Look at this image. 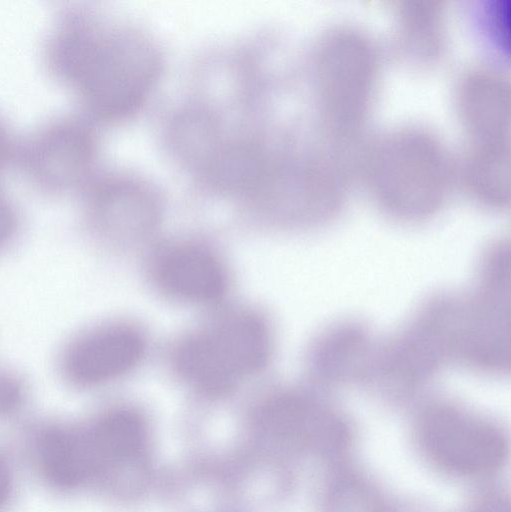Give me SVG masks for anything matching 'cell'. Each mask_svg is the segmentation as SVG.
Wrapping results in <instances>:
<instances>
[{
  "mask_svg": "<svg viewBox=\"0 0 511 512\" xmlns=\"http://www.w3.org/2000/svg\"><path fill=\"white\" fill-rule=\"evenodd\" d=\"M60 64L92 110L106 118L134 112L153 87L161 67L154 42L124 24H89L61 39Z\"/></svg>",
  "mask_w": 511,
  "mask_h": 512,
  "instance_id": "obj_1",
  "label": "cell"
},
{
  "mask_svg": "<svg viewBox=\"0 0 511 512\" xmlns=\"http://www.w3.org/2000/svg\"><path fill=\"white\" fill-rule=\"evenodd\" d=\"M369 190L387 212L406 220L434 213L448 191L453 166L429 129L404 125L375 138L364 158Z\"/></svg>",
  "mask_w": 511,
  "mask_h": 512,
  "instance_id": "obj_2",
  "label": "cell"
},
{
  "mask_svg": "<svg viewBox=\"0 0 511 512\" xmlns=\"http://www.w3.org/2000/svg\"><path fill=\"white\" fill-rule=\"evenodd\" d=\"M315 64L325 128L336 141L350 140L371 102L377 64L374 46L358 28L338 26L322 37Z\"/></svg>",
  "mask_w": 511,
  "mask_h": 512,
  "instance_id": "obj_3",
  "label": "cell"
},
{
  "mask_svg": "<svg viewBox=\"0 0 511 512\" xmlns=\"http://www.w3.org/2000/svg\"><path fill=\"white\" fill-rule=\"evenodd\" d=\"M269 354L265 322L252 313L238 312L181 342L175 362L180 374L198 390L221 395L259 371Z\"/></svg>",
  "mask_w": 511,
  "mask_h": 512,
  "instance_id": "obj_4",
  "label": "cell"
},
{
  "mask_svg": "<svg viewBox=\"0 0 511 512\" xmlns=\"http://www.w3.org/2000/svg\"><path fill=\"white\" fill-rule=\"evenodd\" d=\"M417 439L432 462L458 475L493 471L508 451L507 440L497 426L450 402H436L422 411Z\"/></svg>",
  "mask_w": 511,
  "mask_h": 512,
  "instance_id": "obj_5",
  "label": "cell"
},
{
  "mask_svg": "<svg viewBox=\"0 0 511 512\" xmlns=\"http://www.w3.org/2000/svg\"><path fill=\"white\" fill-rule=\"evenodd\" d=\"M341 170L332 160L317 156L268 159L251 193L282 219L314 224L340 208L344 185Z\"/></svg>",
  "mask_w": 511,
  "mask_h": 512,
  "instance_id": "obj_6",
  "label": "cell"
},
{
  "mask_svg": "<svg viewBox=\"0 0 511 512\" xmlns=\"http://www.w3.org/2000/svg\"><path fill=\"white\" fill-rule=\"evenodd\" d=\"M456 104L469 142L510 143L511 85L505 75L471 69L458 82Z\"/></svg>",
  "mask_w": 511,
  "mask_h": 512,
  "instance_id": "obj_7",
  "label": "cell"
},
{
  "mask_svg": "<svg viewBox=\"0 0 511 512\" xmlns=\"http://www.w3.org/2000/svg\"><path fill=\"white\" fill-rule=\"evenodd\" d=\"M144 349L143 337L130 327L100 329L72 344L64 358V370L79 385L104 383L132 369Z\"/></svg>",
  "mask_w": 511,
  "mask_h": 512,
  "instance_id": "obj_8",
  "label": "cell"
},
{
  "mask_svg": "<svg viewBox=\"0 0 511 512\" xmlns=\"http://www.w3.org/2000/svg\"><path fill=\"white\" fill-rule=\"evenodd\" d=\"M380 340L362 324L337 323L315 341L314 372L330 383L373 382Z\"/></svg>",
  "mask_w": 511,
  "mask_h": 512,
  "instance_id": "obj_9",
  "label": "cell"
},
{
  "mask_svg": "<svg viewBox=\"0 0 511 512\" xmlns=\"http://www.w3.org/2000/svg\"><path fill=\"white\" fill-rule=\"evenodd\" d=\"M93 470V483L107 481L142 460L147 443L141 417L126 409L109 411L83 427Z\"/></svg>",
  "mask_w": 511,
  "mask_h": 512,
  "instance_id": "obj_10",
  "label": "cell"
},
{
  "mask_svg": "<svg viewBox=\"0 0 511 512\" xmlns=\"http://www.w3.org/2000/svg\"><path fill=\"white\" fill-rule=\"evenodd\" d=\"M41 478L61 493L90 485V472L81 427L48 425L39 430L32 444Z\"/></svg>",
  "mask_w": 511,
  "mask_h": 512,
  "instance_id": "obj_11",
  "label": "cell"
},
{
  "mask_svg": "<svg viewBox=\"0 0 511 512\" xmlns=\"http://www.w3.org/2000/svg\"><path fill=\"white\" fill-rule=\"evenodd\" d=\"M160 285L169 293L194 302H211L226 291L227 277L210 252L183 246L167 253L157 268Z\"/></svg>",
  "mask_w": 511,
  "mask_h": 512,
  "instance_id": "obj_12",
  "label": "cell"
},
{
  "mask_svg": "<svg viewBox=\"0 0 511 512\" xmlns=\"http://www.w3.org/2000/svg\"><path fill=\"white\" fill-rule=\"evenodd\" d=\"M459 170L467 189L483 203L497 207L509 203L510 143L468 142Z\"/></svg>",
  "mask_w": 511,
  "mask_h": 512,
  "instance_id": "obj_13",
  "label": "cell"
},
{
  "mask_svg": "<svg viewBox=\"0 0 511 512\" xmlns=\"http://www.w3.org/2000/svg\"><path fill=\"white\" fill-rule=\"evenodd\" d=\"M36 168L51 180H71L89 165L93 143L78 125H60L46 132L36 143Z\"/></svg>",
  "mask_w": 511,
  "mask_h": 512,
  "instance_id": "obj_14",
  "label": "cell"
},
{
  "mask_svg": "<svg viewBox=\"0 0 511 512\" xmlns=\"http://www.w3.org/2000/svg\"><path fill=\"white\" fill-rule=\"evenodd\" d=\"M400 48L418 62L439 56L444 43L442 6L439 0H404L397 12Z\"/></svg>",
  "mask_w": 511,
  "mask_h": 512,
  "instance_id": "obj_15",
  "label": "cell"
},
{
  "mask_svg": "<svg viewBox=\"0 0 511 512\" xmlns=\"http://www.w3.org/2000/svg\"><path fill=\"white\" fill-rule=\"evenodd\" d=\"M96 203L108 222L128 232L149 228L158 210L150 187L133 179L106 182L97 192Z\"/></svg>",
  "mask_w": 511,
  "mask_h": 512,
  "instance_id": "obj_16",
  "label": "cell"
},
{
  "mask_svg": "<svg viewBox=\"0 0 511 512\" xmlns=\"http://www.w3.org/2000/svg\"><path fill=\"white\" fill-rule=\"evenodd\" d=\"M377 495L362 479L341 475L332 483L327 495L329 512H382Z\"/></svg>",
  "mask_w": 511,
  "mask_h": 512,
  "instance_id": "obj_17",
  "label": "cell"
},
{
  "mask_svg": "<svg viewBox=\"0 0 511 512\" xmlns=\"http://www.w3.org/2000/svg\"><path fill=\"white\" fill-rule=\"evenodd\" d=\"M510 0H489L483 7L482 24L489 38L503 52L510 50Z\"/></svg>",
  "mask_w": 511,
  "mask_h": 512,
  "instance_id": "obj_18",
  "label": "cell"
},
{
  "mask_svg": "<svg viewBox=\"0 0 511 512\" xmlns=\"http://www.w3.org/2000/svg\"><path fill=\"white\" fill-rule=\"evenodd\" d=\"M20 384L10 376L0 374V415L14 410L21 402Z\"/></svg>",
  "mask_w": 511,
  "mask_h": 512,
  "instance_id": "obj_19",
  "label": "cell"
},
{
  "mask_svg": "<svg viewBox=\"0 0 511 512\" xmlns=\"http://www.w3.org/2000/svg\"><path fill=\"white\" fill-rule=\"evenodd\" d=\"M14 492V476L10 463L0 454V511L10 502Z\"/></svg>",
  "mask_w": 511,
  "mask_h": 512,
  "instance_id": "obj_20",
  "label": "cell"
},
{
  "mask_svg": "<svg viewBox=\"0 0 511 512\" xmlns=\"http://www.w3.org/2000/svg\"><path fill=\"white\" fill-rule=\"evenodd\" d=\"M466 512H510L509 503L502 497L490 496L472 505Z\"/></svg>",
  "mask_w": 511,
  "mask_h": 512,
  "instance_id": "obj_21",
  "label": "cell"
},
{
  "mask_svg": "<svg viewBox=\"0 0 511 512\" xmlns=\"http://www.w3.org/2000/svg\"><path fill=\"white\" fill-rule=\"evenodd\" d=\"M14 225L12 212L8 206L0 201V242L4 241L11 233Z\"/></svg>",
  "mask_w": 511,
  "mask_h": 512,
  "instance_id": "obj_22",
  "label": "cell"
},
{
  "mask_svg": "<svg viewBox=\"0 0 511 512\" xmlns=\"http://www.w3.org/2000/svg\"><path fill=\"white\" fill-rule=\"evenodd\" d=\"M7 151H8L7 136L5 134L3 127L0 125V166L5 159Z\"/></svg>",
  "mask_w": 511,
  "mask_h": 512,
  "instance_id": "obj_23",
  "label": "cell"
}]
</instances>
